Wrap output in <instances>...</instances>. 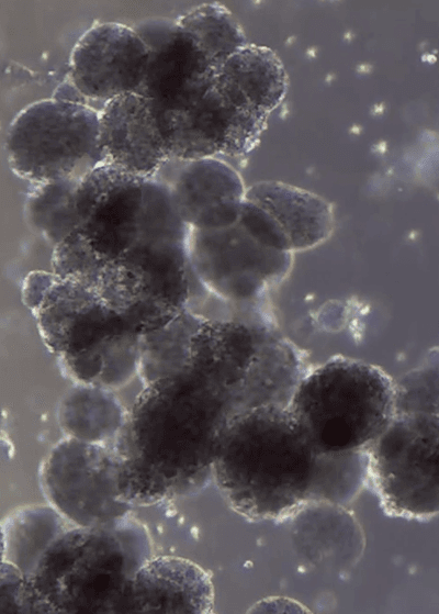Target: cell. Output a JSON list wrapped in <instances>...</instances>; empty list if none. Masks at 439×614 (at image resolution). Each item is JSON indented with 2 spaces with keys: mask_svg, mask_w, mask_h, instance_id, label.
Listing matches in <instances>:
<instances>
[{
  "mask_svg": "<svg viewBox=\"0 0 439 614\" xmlns=\"http://www.w3.org/2000/svg\"><path fill=\"white\" fill-rule=\"evenodd\" d=\"M34 314L45 345L60 358L111 336L135 333L94 289L76 278L57 276Z\"/></svg>",
  "mask_w": 439,
  "mask_h": 614,
  "instance_id": "cell-13",
  "label": "cell"
},
{
  "mask_svg": "<svg viewBox=\"0 0 439 614\" xmlns=\"http://www.w3.org/2000/svg\"><path fill=\"white\" fill-rule=\"evenodd\" d=\"M72 526L50 504L15 509L1 523V561L31 578L47 548Z\"/></svg>",
  "mask_w": 439,
  "mask_h": 614,
  "instance_id": "cell-19",
  "label": "cell"
},
{
  "mask_svg": "<svg viewBox=\"0 0 439 614\" xmlns=\"http://www.w3.org/2000/svg\"><path fill=\"white\" fill-rule=\"evenodd\" d=\"M238 221L260 243L274 249L292 252L290 242L279 223L255 203L246 199L243 201Z\"/></svg>",
  "mask_w": 439,
  "mask_h": 614,
  "instance_id": "cell-28",
  "label": "cell"
},
{
  "mask_svg": "<svg viewBox=\"0 0 439 614\" xmlns=\"http://www.w3.org/2000/svg\"><path fill=\"white\" fill-rule=\"evenodd\" d=\"M289 410L318 453L365 450L395 416L394 381L378 366L335 357L308 370Z\"/></svg>",
  "mask_w": 439,
  "mask_h": 614,
  "instance_id": "cell-4",
  "label": "cell"
},
{
  "mask_svg": "<svg viewBox=\"0 0 439 614\" xmlns=\"http://www.w3.org/2000/svg\"><path fill=\"white\" fill-rule=\"evenodd\" d=\"M145 179L108 161L81 178L76 192L79 232L106 260L134 243L144 199Z\"/></svg>",
  "mask_w": 439,
  "mask_h": 614,
  "instance_id": "cell-11",
  "label": "cell"
},
{
  "mask_svg": "<svg viewBox=\"0 0 439 614\" xmlns=\"http://www.w3.org/2000/svg\"><path fill=\"white\" fill-rule=\"evenodd\" d=\"M42 613L31 581L14 565L1 561L0 614Z\"/></svg>",
  "mask_w": 439,
  "mask_h": 614,
  "instance_id": "cell-27",
  "label": "cell"
},
{
  "mask_svg": "<svg viewBox=\"0 0 439 614\" xmlns=\"http://www.w3.org/2000/svg\"><path fill=\"white\" fill-rule=\"evenodd\" d=\"M80 180L66 178L36 182L27 192L25 221L54 247L79 230L76 192Z\"/></svg>",
  "mask_w": 439,
  "mask_h": 614,
  "instance_id": "cell-23",
  "label": "cell"
},
{
  "mask_svg": "<svg viewBox=\"0 0 439 614\" xmlns=\"http://www.w3.org/2000/svg\"><path fill=\"white\" fill-rule=\"evenodd\" d=\"M149 58V49L136 31L116 22L92 25L75 44L69 78L83 99L104 103L137 92Z\"/></svg>",
  "mask_w": 439,
  "mask_h": 614,
  "instance_id": "cell-12",
  "label": "cell"
},
{
  "mask_svg": "<svg viewBox=\"0 0 439 614\" xmlns=\"http://www.w3.org/2000/svg\"><path fill=\"white\" fill-rule=\"evenodd\" d=\"M132 27L149 49L145 78L136 93L155 109L180 107L212 86L218 69L176 20L150 18Z\"/></svg>",
  "mask_w": 439,
  "mask_h": 614,
  "instance_id": "cell-10",
  "label": "cell"
},
{
  "mask_svg": "<svg viewBox=\"0 0 439 614\" xmlns=\"http://www.w3.org/2000/svg\"><path fill=\"white\" fill-rule=\"evenodd\" d=\"M176 21L218 70L233 54L248 44L236 18L217 2L193 7Z\"/></svg>",
  "mask_w": 439,
  "mask_h": 614,
  "instance_id": "cell-24",
  "label": "cell"
},
{
  "mask_svg": "<svg viewBox=\"0 0 439 614\" xmlns=\"http://www.w3.org/2000/svg\"><path fill=\"white\" fill-rule=\"evenodd\" d=\"M120 458L111 444L67 437L43 461L41 487L48 503L75 526H102L130 514L121 501Z\"/></svg>",
  "mask_w": 439,
  "mask_h": 614,
  "instance_id": "cell-7",
  "label": "cell"
},
{
  "mask_svg": "<svg viewBox=\"0 0 439 614\" xmlns=\"http://www.w3.org/2000/svg\"><path fill=\"white\" fill-rule=\"evenodd\" d=\"M205 321L184 310L166 325L142 334L138 372L146 386L188 369L193 337Z\"/></svg>",
  "mask_w": 439,
  "mask_h": 614,
  "instance_id": "cell-22",
  "label": "cell"
},
{
  "mask_svg": "<svg viewBox=\"0 0 439 614\" xmlns=\"http://www.w3.org/2000/svg\"><path fill=\"white\" fill-rule=\"evenodd\" d=\"M179 160V159H178ZM164 167L169 169L165 164ZM166 181L183 221L191 227L213 209L243 201L246 187L240 175L227 163L215 157L179 160L169 169Z\"/></svg>",
  "mask_w": 439,
  "mask_h": 614,
  "instance_id": "cell-18",
  "label": "cell"
},
{
  "mask_svg": "<svg viewBox=\"0 0 439 614\" xmlns=\"http://www.w3.org/2000/svg\"><path fill=\"white\" fill-rule=\"evenodd\" d=\"M214 607L210 574L195 562L177 556L151 557L137 570L130 613L206 614Z\"/></svg>",
  "mask_w": 439,
  "mask_h": 614,
  "instance_id": "cell-15",
  "label": "cell"
},
{
  "mask_svg": "<svg viewBox=\"0 0 439 614\" xmlns=\"http://www.w3.org/2000/svg\"><path fill=\"white\" fill-rule=\"evenodd\" d=\"M368 482L391 516L439 515V417L396 414L367 448Z\"/></svg>",
  "mask_w": 439,
  "mask_h": 614,
  "instance_id": "cell-6",
  "label": "cell"
},
{
  "mask_svg": "<svg viewBox=\"0 0 439 614\" xmlns=\"http://www.w3.org/2000/svg\"><path fill=\"white\" fill-rule=\"evenodd\" d=\"M245 199L267 211L279 223L293 253L320 245L333 232L331 204L305 189L263 180L248 187Z\"/></svg>",
  "mask_w": 439,
  "mask_h": 614,
  "instance_id": "cell-16",
  "label": "cell"
},
{
  "mask_svg": "<svg viewBox=\"0 0 439 614\" xmlns=\"http://www.w3.org/2000/svg\"><path fill=\"white\" fill-rule=\"evenodd\" d=\"M149 558V534L128 514L102 526L70 527L29 579L42 613H130L133 579Z\"/></svg>",
  "mask_w": 439,
  "mask_h": 614,
  "instance_id": "cell-3",
  "label": "cell"
},
{
  "mask_svg": "<svg viewBox=\"0 0 439 614\" xmlns=\"http://www.w3.org/2000/svg\"><path fill=\"white\" fill-rule=\"evenodd\" d=\"M191 270L206 290L234 302L260 299L289 275L293 253L269 247L240 223L212 231L190 227Z\"/></svg>",
  "mask_w": 439,
  "mask_h": 614,
  "instance_id": "cell-8",
  "label": "cell"
},
{
  "mask_svg": "<svg viewBox=\"0 0 439 614\" xmlns=\"http://www.w3.org/2000/svg\"><path fill=\"white\" fill-rule=\"evenodd\" d=\"M216 86L237 105L270 114L285 98L289 80L277 54L248 43L219 68Z\"/></svg>",
  "mask_w": 439,
  "mask_h": 614,
  "instance_id": "cell-17",
  "label": "cell"
},
{
  "mask_svg": "<svg viewBox=\"0 0 439 614\" xmlns=\"http://www.w3.org/2000/svg\"><path fill=\"white\" fill-rule=\"evenodd\" d=\"M230 418L222 395L190 369L146 386L112 443L121 501L153 505L202 489Z\"/></svg>",
  "mask_w": 439,
  "mask_h": 614,
  "instance_id": "cell-1",
  "label": "cell"
},
{
  "mask_svg": "<svg viewBox=\"0 0 439 614\" xmlns=\"http://www.w3.org/2000/svg\"><path fill=\"white\" fill-rule=\"evenodd\" d=\"M5 152L11 170L31 183L81 179L104 161L99 111L56 98L33 102L11 122Z\"/></svg>",
  "mask_w": 439,
  "mask_h": 614,
  "instance_id": "cell-5",
  "label": "cell"
},
{
  "mask_svg": "<svg viewBox=\"0 0 439 614\" xmlns=\"http://www.w3.org/2000/svg\"><path fill=\"white\" fill-rule=\"evenodd\" d=\"M57 275L34 271L31 272L24 280L23 283V300L25 305L34 313L41 305L47 291L56 280Z\"/></svg>",
  "mask_w": 439,
  "mask_h": 614,
  "instance_id": "cell-29",
  "label": "cell"
},
{
  "mask_svg": "<svg viewBox=\"0 0 439 614\" xmlns=\"http://www.w3.org/2000/svg\"><path fill=\"white\" fill-rule=\"evenodd\" d=\"M106 261L78 230L54 247L52 257L55 275L85 283L91 282Z\"/></svg>",
  "mask_w": 439,
  "mask_h": 614,
  "instance_id": "cell-26",
  "label": "cell"
},
{
  "mask_svg": "<svg viewBox=\"0 0 439 614\" xmlns=\"http://www.w3.org/2000/svg\"><path fill=\"white\" fill-rule=\"evenodd\" d=\"M127 415L110 390L83 383L65 394L58 410L67 437L98 444H112Z\"/></svg>",
  "mask_w": 439,
  "mask_h": 614,
  "instance_id": "cell-20",
  "label": "cell"
},
{
  "mask_svg": "<svg viewBox=\"0 0 439 614\" xmlns=\"http://www.w3.org/2000/svg\"><path fill=\"white\" fill-rule=\"evenodd\" d=\"M395 415L423 413L439 417V366L404 373L394 382Z\"/></svg>",
  "mask_w": 439,
  "mask_h": 614,
  "instance_id": "cell-25",
  "label": "cell"
},
{
  "mask_svg": "<svg viewBox=\"0 0 439 614\" xmlns=\"http://www.w3.org/2000/svg\"><path fill=\"white\" fill-rule=\"evenodd\" d=\"M99 141L104 161L145 180L155 178L170 159L151 102L136 92L103 104Z\"/></svg>",
  "mask_w": 439,
  "mask_h": 614,
  "instance_id": "cell-14",
  "label": "cell"
},
{
  "mask_svg": "<svg viewBox=\"0 0 439 614\" xmlns=\"http://www.w3.org/2000/svg\"><path fill=\"white\" fill-rule=\"evenodd\" d=\"M154 110L170 158L184 161L251 152L269 116L234 103L215 79L198 98L177 108Z\"/></svg>",
  "mask_w": 439,
  "mask_h": 614,
  "instance_id": "cell-9",
  "label": "cell"
},
{
  "mask_svg": "<svg viewBox=\"0 0 439 614\" xmlns=\"http://www.w3.org/2000/svg\"><path fill=\"white\" fill-rule=\"evenodd\" d=\"M322 453L288 408L232 417L219 437L213 478L228 505L250 521H282L316 502Z\"/></svg>",
  "mask_w": 439,
  "mask_h": 614,
  "instance_id": "cell-2",
  "label": "cell"
},
{
  "mask_svg": "<svg viewBox=\"0 0 439 614\" xmlns=\"http://www.w3.org/2000/svg\"><path fill=\"white\" fill-rule=\"evenodd\" d=\"M140 336L135 333L114 335L60 359L67 372L79 383L106 390L119 389L138 371Z\"/></svg>",
  "mask_w": 439,
  "mask_h": 614,
  "instance_id": "cell-21",
  "label": "cell"
}]
</instances>
